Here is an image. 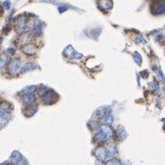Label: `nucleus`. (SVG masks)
<instances>
[{
  "mask_svg": "<svg viewBox=\"0 0 165 165\" xmlns=\"http://www.w3.org/2000/svg\"><path fill=\"white\" fill-rule=\"evenodd\" d=\"M37 110H38V107H29V108H28V109L25 110L24 114H25V116H26V117H29L33 116V115L37 112Z\"/></svg>",
  "mask_w": 165,
  "mask_h": 165,
  "instance_id": "obj_16",
  "label": "nucleus"
},
{
  "mask_svg": "<svg viewBox=\"0 0 165 165\" xmlns=\"http://www.w3.org/2000/svg\"><path fill=\"white\" fill-rule=\"evenodd\" d=\"M132 56H133L134 61L136 62V63H138V64H141V60H142V58H141V55L139 54V52H135L132 54Z\"/></svg>",
  "mask_w": 165,
  "mask_h": 165,
  "instance_id": "obj_20",
  "label": "nucleus"
},
{
  "mask_svg": "<svg viewBox=\"0 0 165 165\" xmlns=\"http://www.w3.org/2000/svg\"><path fill=\"white\" fill-rule=\"evenodd\" d=\"M113 3L111 1H101L99 3V7L102 9H106V10H109L112 8Z\"/></svg>",
  "mask_w": 165,
  "mask_h": 165,
  "instance_id": "obj_15",
  "label": "nucleus"
},
{
  "mask_svg": "<svg viewBox=\"0 0 165 165\" xmlns=\"http://www.w3.org/2000/svg\"><path fill=\"white\" fill-rule=\"evenodd\" d=\"M23 51H24V52L26 53V54L31 55V54H33V53H34L35 50H34V47L32 46L31 44H28V45H25Z\"/></svg>",
  "mask_w": 165,
  "mask_h": 165,
  "instance_id": "obj_17",
  "label": "nucleus"
},
{
  "mask_svg": "<svg viewBox=\"0 0 165 165\" xmlns=\"http://www.w3.org/2000/svg\"><path fill=\"white\" fill-rule=\"evenodd\" d=\"M66 9H67V6H66V5H61V6H60L59 7V11L60 12H63L64 10H66Z\"/></svg>",
  "mask_w": 165,
  "mask_h": 165,
  "instance_id": "obj_25",
  "label": "nucleus"
},
{
  "mask_svg": "<svg viewBox=\"0 0 165 165\" xmlns=\"http://www.w3.org/2000/svg\"><path fill=\"white\" fill-rule=\"evenodd\" d=\"M7 62V56L5 53L0 55V69H2Z\"/></svg>",
  "mask_w": 165,
  "mask_h": 165,
  "instance_id": "obj_19",
  "label": "nucleus"
},
{
  "mask_svg": "<svg viewBox=\"0 0 165 165\" xmlns=\"http://www.w3.org/2000/svg\"><path fill=\"white\" fill-rule=\"evenodd\" d=\"M96 115L98 116L100 121L103 125H111L113 123V115H112V108L109 106L101 107L96 109Z\"/></svg>",
  "mask_w": 165,
  "mask_h": 165,
  "instance_id": "obj_1",
  "label": "nucleus"
},
{
  "mask_svg": "<svg viewBox=\"0 0 165 165\" xmlns=\"http://www.w3.org/2000/svg\"><path fill=\"white\" fill-rule=\"evenodd\" d=\"M35 90H36V86H29L25 87L21 92L23 94H31L32 92H34Z\"/></svg>",
  "mask_w": 165,
  "mask_h": 165,
  "instance_id": "obj_18",
  "label": "nucleus"
},
{
  "mask_svg": "<svg viewBox=\"0 0 165 165\" xmlns=\"http://www.w3.org/2000/svg\"><path fill=\"white\" fill-rule=\"evenodd\" d=\"M21 68V63L18 58H13L11 59L10 62L8 65V73L10 74H15L18 73Z\"/></svg>",
  "mask_w": 165,
  "mask_h": 165,
  "instance_id": "obj_3",
  "label": "nucleus"
},
{
  "mask_svg": "<svg viewBox=\"0 0 165 165\" xmlns=\"http://www.w3.org/2000/svg\"><path fill=\"white\" fill-rule=\"evenodd\" d=\"M136 42H137V43H139V42H143V43H145L146 41H145V39H143V37H138V38L136 39Z\"/></svg>",
  "mask_w": 165,
  "mask_h": 165,
  "instance_id": "obj_26",
  "label": "nucleus"
},
{
  "mask_svg": "<svg viewBox=\"0 0 165 165\" xmlns=\"http://www.w3.org/2000/svg\"><path fill=\"white\" fill-rule=\"evenodd\" d=\"M42 101L44 104H47V105H50L53 102V92L52 90H50L46 94H44L42 96Z\"/></svg>",
  "mask_w": 165,
  "mask_h": 165,
  "instance_id": "obj_12",
  "label": "nucleus"
},
{
  "mask_svg": "<svg viewBox=\"0 0 165 165\" xmlns=\"http://www.w3.org/2000/svg\"><path fill=\"white\" fill-rule=\"evenodd\" d=\"M94 155L97 158L99 161H105V160L107 159V151L106 147H100L97 148L94 151Z\"/></svg>",
  "mask_w": 165,
  "mask_h": 165,
  "instance_id": "obj_6",
  "label": "nucleus"
},
{
  "mask_svg": "<svg viewBox=\"0 0 165 165\" xmlns=\"http://www.w3.org/2000/svg\"><path fill=\"white\" fill-rule=\"evenodd\" d=\"M9 110H10V105L8 103H2L0 105V119L7 117Z\"/></svg>",
  "mask_w": 165,
  "mask_h": 165,
  "instance_id": "obj_7",
  "label": "nucleus"
},
{
  "mask_svg": "<svg viewBox=\"0 0 165 165\" xmlns=\"http://www.w3.org/2000/svg\"><path fill=\"white\" fill-rule=\"evenodd\" d=\"M7 52H10V53H14L15 52V49L14 48H9V49H7Z\"/></svg>",
  "mask_w": 165,
  "mask_h": 165,
  "instance_id": "obj_27",
  "label": "nucleus"
},
{
  "mask_svg": "<svg viewBox=\"0 0 165 165\" xmlns=\"http://www.w3.org/2000/svg\"><path fill=\"white\" fill-rule=\"evenodd\" d=\"M50 90H51V89H49L48 87L44 86H41V88L39 89V94L41 96H43L44 94H46L50 91Z\"/></svg>",
  "mask_w": 165,
  "mask_h": 165,
  "instance_id": "obj_21",
  "label": "nucleus"
},
{
  "mask_svg": "<svg viewBox=\"0 0 165 165\" xmlns=\"http://www.w3.org/2000/svg\"><path fill=\"white\" fill-rule=\"evenodd\" d=\"M149 86H151V88L156 94H160V88H159V86L156 82H151V84H149Z\"/></svg>",
  "mask_w": 165,
  "mask_h": 165,
  "instance_id": "obj_22",
  "label": "nucleus"
},
{
  "mask_svg": "<svg viewBox=\"0 0 165 165\" xmlns=\"http://www.w3.org/2000/svg\"><path fill=\"white\" fill-rule=\"evenodd\" d=\"M10 160H11L12 163L17 164V165H24V164H26V162H25V159L23 158L22 155L19 153L18 151H15L12 152Z\"/></svg>",
  "mask_w": 165,
  "mask_h": 165,
  "instance_id": "obj_4",
  "label": "nucleus"
},
{
  "mask_svg": "<svg viewBox=\"0 0 165 165\" xmlns=\"http://www.w3.org/2000/svg\"><path fill=\"white\" fill-rule=\"evenodd\" d=\"M17 29L18 31H22L23 29H25L27 25V20H26V18H25L23 15H20L18 19H17Z\"/></svg>",
  "mask_w": 165,
  "mask_h": 165,
  "instance_id": "obj_8",
  "label": "nucleus"
},
{
  "mask_svg": "<svg viewBox=\"0 0 165 165\" xmlns=\"http://www.w3.org/2000/svg\"><path fill=\"white\" fill-rule=\"evenodd\" d=\"M116 133L117 135V138L120 139V141H124V139L127 138V132L125 130V128L121 126H119L116 128Z\"/></svg>",
  "mask_w": 165,
  "mask_h": 165,
  "instance_id": "obj_11",
  "label": "nucleus"
},
{
  "mask_svg": "<svg viewBox=\"0 0 165 165\" xmlns=\"http://www.w3.org/2000/svg\"><path fill=\"white\" fill-rule=\"evenodd\" d=\"M106 149H107V159H110L111 157H113L117 151L116 144H114V143L108 144L107 146H106Z\"/></svg>",
  "mask_w": 165,
  "mask_h": 165,
  "instance_id": "obj_10",
  "label": "nucleus"
},
{
  "mask_svg": "<svg viewBox=\"0 0 165 165\" xmlns=\"http://www.w3.org/2000/svg\"><path fill=\"white\" fill-rule=\"evenodd\" d=\"M152 12L154 14H162L165 12V3H155L152 6Z\"/></svg>",
  "mask_w": 165,
  "mask_h": 165,
  "instance_id": "obj_9",
  "label": "nucleus"
},
{
  "mask_svg": "<svg viewBox=\"0 0 165 165\" xmlns=\"http://www.w3.org/2000/svg\"><path fill=\"white\" fill-rule=\"evenodd\" d=\"M105 165H122V163L119 162L118 160L113 159V160H109V161Z\"/></svg>",
  "mask_w": 165,
  "mask_h": 165,
  "instance_id": "obj_23",
  "label": "nucleus"
},
{
  "mask_svg": "<svg viewBox=\"0 0 165 165\" xmlns=\"http://www.w3.org/2000/svg\"><path fill=\"white\" fill-rule=\"evenodd\" d=\"M113 137V130L107 125H101L97 128L96 138L99 141H107Z\"/></svg>",
  "mask_w": 165,
  "mask_h": 165,
  "instance_id": "obj_2",
  "label": "nucleus"
},
{
  "mask_svg": "<svg viewBox=\"0 0 165 165\" xmlns=\"http://www.w3.org/2000/svg\"><path fill=\"white\" fill-rule=\"evenodd\" d=\"M3 7H5V8H7V9H9L10 8V5H11V3L9 2V1H5V2H3Z\"/></svg>",
  "mask_w": 165,
  "mask_h": 165,
  "instance_id": "obj_24",
  "label": "nucleus"
},
{
  "mask_svg": "<svg viewBox=\"0 0 165 165\" xmlns=\"http://www.w3.org/2000/svg\"><path fill=\"white\" fill-rule=\"evenodd\" d=\"M63 54L66 55L69 59H79L82 57V54H79L78 52H76L71 45H69V46L64 50Z\"/></svg>",
  "mask_w": 165,
  "mask_h": 165,
  "instance_id": "obj_5",
  "label": "nucleus"
},
{
  "mask_svg": "<svg viewBox=\"0 0 165 165\" xmlns=\"http://www.w3.org/2000/svg\"><path fill=\"white\" fill-rule=\"evenodd\" d=\"M34 101H35V97H34V96H32L31 94H25V96L22 97V102H23L24 104L29 105V104L33 103Z\"/></svg>",
  "mask_w": 165,
  "mask_h": 165,
  "instance_id": "obj_14",
  "label": "nucleus"
},
{
  "mask_svg": "<svg viewBox=\"0 0 165 165\" xmlns=\"http://www.w3.org/2000/svg\"><path fill=\"white\" fill-rule=\"evenodd\" d=\"M37 67V65L34 62H27L26 64H24V66L21 68V73H26L29 71H31V70L35 69Z\"/></svg>",
  "mask_w": 165,
  "mask_h": 165,
  "instance_id": "obj_13",
  "label": "nucleus"
}]
</instances>
